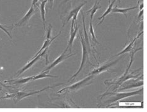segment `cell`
Listing matches in <instances>:
<instances>
[{
	"mask_svg": "<svg viewBox=\"0 0 147 112\" xmlns=\"http://www.w3.org/2000/svg\"><path fill=\"white\" fill-rule=\"evenodd\" d=\"M94 75H90L88 76L87 78L85 79L79 81V82H76L75 84H73L70 86H68L64 87L62 89L59 91L58 92V94H67L68 92H75L78 91L81 89H82L83 88L86 87L92 83L94 80Z\"/></svg>",
	"mask_w": 147,
	"mask_h": 112,
	"instance_id": "obj_1",
	"label": "cell"
},
{
	"mask_svg": "<svg viewBox=\"0 0 147 112\" xmlns=\"http://www.w3.org/2000/svg\"><path fill=\"white\" fill-rule=\"evenodd\" d=\"M143 91H144V89H141L140 90L135 91L133 92H122V93H115V92H110V93H106L103 95H109L111 96V98L107 99L106 101L104 102V103H107V105H112V104L119 101V100L125 99L129 97L134 96V95H140L143 94ZM108 106V107H109Z\"/></svg>",
	"mask_w": 147,
	"mask_h": 112,
	"instance_id": "obj_2",
	"label": "cell"
},
{
	"mask_svg": "<svg viewBox=\"0 0 147 112\" xmlns=\"http://www.w3.org/2000/svg\"><path fill=\"white\" fill-rule=\"evenodd\" d=\"M80 37H81V43H82V63H81V66L79 68V69L77 71L75 74L73 75L70 80L69 81H71L72 80H73V79L75 78L79 74V73L82 71V69H83V68L85 66V65H86L87 62H90V56H89V52L90 51V50L88 49V48L87 47L86 44V42H85L84 40V38L83 37V36L82 35V33H80Z\"/></svg>",
	"mask_w": 147,
	"mask_h": 112,
	"instance_id": "obj_3",
	"label": "cell"
},
{
	"mask_svg": "<svg viewBox=\"0 0 147 112\" xmlns=\"http://www.w3.org/2000/svg\"><path fill=\"white\" fill-rule=\"evenodd\" d=\"M60 85H61V84H57V85H55V86H47V87H45L44 89H41L40 91H32V92H24V91H18V92H16V93L13 94V99L14 100L15 103H16V102H18L19 101H20V100H21L23 99L33 95L34 94H38V93H40V92H43L44 91L47 90V89H51V88L55 87H57V86H60Z\"/></svg>",
	"mask_w": 147,
	"mask_h": 112,
	"instance_id": "obj_4",
	"label": "cell"
},
{
	"mask_svg": "<svg viewBox=\"0 0 147 112\" xmlns=\"http://www.w3.org/2000/svg\"><path fill=\"white\" fill-rule=\"evenodd\" d=\"M68 51V49L66 48V50H65V51L63 52V53L61 54V55H60V56H59V57L57 58L53 61V62L50 64L49 66L45 69L44 70L42 71V72H45L47 73H49V72L51 70V69L52 68H53L54 67H55L56 66H57L59 64L61 63V62H63V61L67 60L68 58H70L71 56H72L73 55H75L76 54H67V52Z\"/></svg>",
	"mask_w": 147,
	"mask_h": 112,
	"instance_id": "obj_5",
	"label": "cell"
},
{
	"mask_svg": "<svg viewBox=\"0 0 147 112\" xmlns=\"http://www.w3.org/2000/svg\"><path fill=\"white\" fill-rule=\"evenodd\" d=\"M49 49V47H47V48H45V50H43V52H42L40 54H38V55L37 56H36V57L34 58H32V60L30 61V62H29L28 64H26V66H24V67H23L21 70H19L18 72H17V76H19V75H21V74H22L23 72H25L26 71L28 70V69H29L30 67H32V66L36 63L37 61L39 60L40 59V58L42 56H43L44 55V54L46 53V52H47V50Z\"/></svg>",
	"mask_w": 147,
	"mask_h": 112,
	"instance_id": "obj_6",
	"label": "cell"
},
{
	"mask_svg": "<svg viewBox=\"0 0 147 112\" xmlns=\"http://www.w3.org/2000/svg\"><path fill=\"white\" fill-rule=\"evenodd\" d=\"M119 60H117L115 61H111V62H110V63H107L105 64H103L102 65L98 67V68H96L94 69V70L92 71L91 72L90 75H94V76L99 75L100 74H101V73L103 72L107 71L108 69H109V68H110L112 66H113L115 63H117L119 61Z\"/></svg>",
	"mask_w": 147,
	"mask_h": 112,
	"instance_id": "obj_7",
	"label": "cell"
},
{
	"mask_svg": "<svg viewBox=\"0 0 147 112\" xmlns=\"http://www.w3.org/2000/svg\"><path fill=\"white\" fill-rule=\"evenodd\" d=\"M36 10L34 8V6L31 5V7H30L28 12L26 13L25 16L23 17L21 19V20L19 21V22L18 23H17V24L15 25L18 26V27H21V26L25 25L26 23L30 20V18H31L34 16V14L36 13Z\"/></svg>",
	"mask_w": 147,
	"mask_h": 112,
	"instance_id": "obj_8",
	"label": "cell"
},
{
	"mask_svg": "<svg viewBox=\"0 0 147 112\" xmlns=\"http://www.w3.org/2000/svg\"><path fill=\"white\" fill-rule=\"evenodd\" d=\"M74 23L75 21H72V23H71V30H70V36H69V42L68 44V46L67 49H69V53H71V50H72V47H73V42H74L76 36L77 35V32H78V26H76L75 28L74 27Z\"/></svg>",
	"mask_w": 147,
	"mask_h": 112,
	"instance_id": "obj_9",
	"label": "cell"
},
{
	"mask_svg": "<svg viewBox=\"0 0 147 112\" xmlns=\"http://www.w3.org/2000/svg\"><path fill=\"white\" fill-rule=\"evenodd\" d=\"M125 86H123V87L121 88L119 90V91H121L122 90H125V89H129L131 88H134V87H140L142 86L143 84H144V81H143V79L141 80H130L129 81L126 80L125 82Z\"/></svg>",
	"mask_w": 147,
	"mask_h": 112,
	"instance_id": "obj_10",
	"label": "cell"
},
{
	"mask_svg": "<svg viewBox=\"0 0 147 112\" xmlns=\"http://www.w3.org/2000/svg\"><path fill=\"white\" fill-rule=\"evenodd\" d=\"M86 3H87V1L86 2H83L82 4H81L80 5L76 6V7H75L74 9H73L72 10H71V11L69 12V13L68 14V16L67 17V22H68L71 18H73L72 21H76V19H77V16H78V13L80 12L81 10H82V8Z\"/></svg>",
	"mask_w": 147,
	"mask_h": 112,
	"instance_id": "obj_11",
	"label": "cell"
},
{
	"mask_svg": "<svg viewBox=\"0 0 147 112\" xmlns=\"http://www.w3.org/2000/svg\"><path fill=\"white\" fill-rule=\"evenodd\" d=\"M115 2V0H113V1H112V2L111 1V0H109V6H108L107 9L106 11H105V13H104L100 17L98 18L99 20H100V21L98 24L97 26H96V28H97V27H98V25H99L100 24H102V23L103 22V21H104V19H105V17L107 16L108 14H109V13H111L112 9H113V6H114V5Z\"/></svg>",
	"mask_w": 147,
	"mask_h": 112,
	"instance_id": "obj_12",
	"label": "cell"
},
{
	"mask_svg": "<svg viewBox=\"0 0 147 112\" xmlns=\"http://www.w3.org/2000/svg\"><path fill=\"white\" fill-rule=\"evenodd\" d=\"M32 76H30V77H28V78H25L7 80L5 81V82H9V83H11L12 85L24 84L30 82V81H32Z\"/></svg>",
	"mask_w": 147,
	"mask_h": 112,
	"instance_id": "obj_13",
	"label": "cell"
},
{
	"mask_svg": "<svg viewBox=\"0 0 147 112\" xmlns=\"http://www.w3.org/2000/svg\"><path fill=\"white\" fill-rule=\"evenodd\" d=\"M142 34H143V31H142L140 33H139V34L137 35V36L135 37L134 38V40L130 42V44L128 46H127V47H125L124 49H123L121 52H120L119 53H118L117 55H116V56H119V55H123V54H124V53H127V52H131V50H132L133 48H134V44H135V42H136V40L138 39V38L140 37V36H141Z\"/></svg>",
	"mask_w": 147,
	"mask_h": 112,
	"instance_id": "obj_14",
	"label": "cell"
},
{
	"mask_svg": "<svg viewBox=\"0 0 147 112\" xmlns=\"http://www.w3.org/2000/svg\"><path fill=\"white\" fill-rule=\"evenodd\" d=\"M48 2V0H44L42 1L40 5V14L41 17L42 19V21H43V25H44V29L45 30V5L46 3Z\"/></svg>",
	"mask_w": 147,
	"mask_h": 112,
	"instance_id": "obj_15",
	"label": "cell"
},
{
	"mask_svg": "<svg viewBox=\"0 0 147 112\" xmlns=\"http://www.w3.org/2000/svg\"><path fill=\"white\" fill-rule=\"evenodd\" d=\"M60 33H61V31L60 32V33L58 34V35H57V36H55V37H54L53 38H52V39H45V40L44 41V44H43V45H42V48L40 49V50L39 51H38L36 54V55H35L33 58H34V57H36V56H37L38 54H40L42 51H43L44 50H45V48H47V47H49V46L50 45V44H51V43L55 39V38L59 36V35L60 34Z\"/></svg>",
	"mask_w": 147,
	"mask_h": 112,
	"instance_id": "obj_16",
	"label": "cell"
},
{
	"mask_svg": "<svg viewBox=\"0 0 147 112\" xmlns=\"http://www.w3.org/2000/svg\"><path fill=\"white\" fill-rule=\"evenodd\" d=\"M138 7V6H135V7H129V8H119L117 6H115L114 8H113L112 9V13H122L123 14H124L125 16L127 17V13L128 11L132 10V9H135Z\"/></svg>",
	"mask_w": 147,
	"mask_h": 112,
	"instance_id": "obj_17",
	"label": "cell"
},
{
	"mask_svg": "<svg viewBox=\"0 0 147 112\" xmlns=\"http://www.w3.org/2000/svg\"><path fill=\"white\" fill-rule=\"evenodd\" d=\"M100 2V0L99 1V2H97L96 1L95 3V4L94 5V6H92V7L91 9H90V10H88L87 11V13H90V20L92 21V19H93V17L94 16L95 13L97 12V11L99 9H100L101 8V6H99V3Z\"/></svg>",
	"mask_w": 147,
	"mask_h": 112,
	"instance_id": "obj_18",
	"label": "cell"
},
{
	"mask_svg": "<svg viewBox=\"0 0 147 112\" xmlns=\"http://www.w3.org/2000/svg\"><path fill=\"white\" fill-rule=\"evenodd\" d=\"M58 76H52L48 74V73L45 72H42L40 74H37L36 76H32V81L35 80H37V79H43L45 78H57Z\"/></svg>",
	"mask_w": 147,
	"mask_h": 112,
	"instance_id": "obj_19",
	"label": "cell"
},
{
	"mask_svg": "<svg viewBox=\"0 0 147 112\" xmlns=\"http://www.w3.org/2000/svg\"><path fill=\"white\" fill-rule=\"evenodd\" d=\"M89 33L91 35L92 41L95 42V43L99 44V42L97 40V38H96V37L94 30L93 29V27H92V21H91V20H90V29H89Z\"/></svg>",
	"mask_w": 147,
	"mask_h": 112,
	"instance_id": "obj_20",
	"label": "cell"
},
{
	"mask_svg": "<svg viewBox=\"0 0 147 112\" xmlns=\"http://www.w3.org/2000/svg\"><path fill=\"white\" fill-rule=\"evenodd\" d=\"M52 29V26L51 24H50L49 26L47 32V36H46V39H51Z\"/></svg>",
	"mask_w": 147,
	"mask_h": 112,
	"instance_id": "obj_21",
	"label": "cell"
},
{
	"mask_svg": "<svg viewBox=\"0 0 147 112\" xmlns=\"http://www.w3.org/2000/svg\"><path fill=\"white\" fill-rule=\"evenodd\" d=\"M0 29L2 30L3 32H5L7 35V36H8V37H10L11 38H12V37H11L10 33L9 32L8 30H7L5 27H4V25H2V24H0Z\"/></svg>",
	"mask_w": 147,
	"mask_h": 112,
	"instance_id": "obj_22",
	"label": "cell"
},
{
	"mask_svg": "<svg viewBox=\"0 0 147 112\" xmlns=\"http://www.w3.org/2000/svg\"><path fill=\"white\" fill-rule=\"evenodd\" d=\"M144 10V9H143ZM143 10H140V12H139V14H138V19L139 20L140 19V17H142L143 16V14H144V11Z\"/></svg>",
	"mask_w": 147,
	"mask_h": 112,
	"instance_id": "obj_23",
	"label": "cell"
},
{
	"mask_svg": "<svg viewBox=\"0 0 147 112\" xmlns=\"http://www.w3.org/2000/svg\"><path fill=\"white\" fill-rule=\"evenodd\" d=\"M38 1V0H32V5L33 6H36L37 2Z\"/></svg>",
	"mask_w": 147,
	"mask_h": 112,
	"instance_id": "obj_24",
	"label": "cell"
},
{
	"mask_svg": "<svg viewBox=\"0 0 147 112\" xmlns=\"http://www.w3.org/2000/svg\"><path fill=\"white\" fill-rule=\"evenodd\" d=\"M144 9V3H142L140 6V10Z\"/></svg>",
	"mask_w": 147,
	"mask_h": 112,
	"instance_id": "obj_25",
	"label": "cell"
},
{
	"mask_svg": "<svg viewBox=\"0 0 147 112\" xmlns=\"http://www.w3.org/2000/svg\"><path fill=\"white\" fill-rule=\"evenodd\" d=\"M53 1H54V0H50V2L51 3V6H52V5H53Z\"/></svg>",
	"mask_w": 147,
	"mask_h": 112,
	"instance_id": "obj_26",
	"label": "cell"
},
{
	"mask_svg": "<svg viewBox=\"0 0 147 112\" xmlns=\"http://www.w3.org/2000/svg\"><path fill=\"white\" fill-rule=\"evenodd\" d=\"M1 90H2V87H1V84H0V91H1Z\"/></svg>",
	"mask_w": 147,
	"mask_h": 112,
	"instance_id": "obj_27",
	"label": "cell"
},
{
	"mask_svg": "<svg viewBox=\"0 0 147 112\" xmlns=\"http://www.w3.org/2000/svg\"><path fill=\"white\" fill-rule=\"evenodd\" d=\"M117 1H118L119 3H121V0H117Z\"/></svg>",
	"mask_w": 147,
	"mask_h": 112,
	"instance_id": "obj_28",
	"label": "cell"
}]
</instances>
